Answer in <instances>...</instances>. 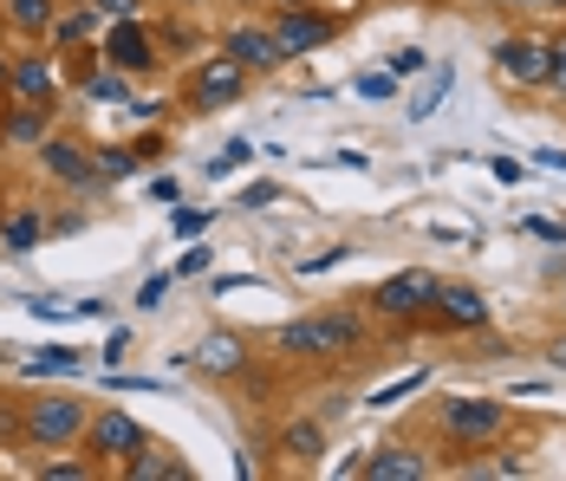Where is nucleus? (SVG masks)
<instances>
[{"instance_id": "obj_13", "label": "nucleus", "mask_w": 566, "mask_h": 481, "mask_svg": "<svg viewBox=\"0 0 566 481\" xmlns=\"http://www.w3.org/2000/svg\"><path fill=\"white\" fill-rule=\"evenodd\" d=\"M248 358H254V352H248L241 332H209V338L196 345V365H202L209 377H241L248 372Z\"/></svg>"}, {"instance_id": "obj_24", "label": "nucleus", "mask_w": 566, "mask_h": 481, "mask_svg": "<svg viewBox=\"0 0 566 481\" xmlns=\"http://www.w3.org/2000/svg\"><path fill=\"white\" fill-rule=\"evenodd\" d=\"M514 228H521V234H534V241H566V221H547V215H521Z\"/></svg>"}, {"instance_id": "obj_29", "label": "nucleus", "mask_w": 566, "mask_h": 481, "mask_svg": "<svg viewBox=\"0 0 566 481\" xmlns=\"http://www.w3.org/2000/svg\"><path fill=\"white\" fill-rule=\"evenodd\" d=\"M85 27H92L85 13H72V20H59V27H53V33H59V46H78V40H85Z\"/></svg>"}, {"instance_id": "obj_10", "label": "nucleus", "mask_w": 566, "mask_h": 481, "mask_svg": "<svg viewBox=\"0 0 566 481\" xmlns=\"http://www.w3.org/2000/svg\"><path fill=\"white\" fill-rule=\"evenodd\" d=\"M105 59H112L117 72H157V33H144L137 20H112Z\"/></svg>"}, {"instance_id": "obj_21", "label": "nucleus", "mask_w": 566, "mask_h": 481, "mask_svg": "<svg viewBox=\"0 0 566 481\" xmlns=\"http://www.w3.org/2000/svg\"><path fill=\"white\" fill-rule=\"evenodd\" d=\"M7 13H13V27H27V33H46V27H53V0H7Z\"/></svg>"}, {"instance_id": "obj_18", "label": "nucleus", "mask_w": 566, "mask_h": 481, "mask_svg": "<svg viewBox=\"0 0 566 481\" xmlns=\"http://www.w3.org/2000/svg\"><path fill=\"white\" fill-rule=\"evenodd\" d=\"M46 137V111L40 105H13L0 117V144H40Z\"/></svg>"}, {"instance_id": "obj_40", "label": "nucleus", "mask_w": 566, "mask_h": 481, "mask_svg": "<svg viewBox=\"0 0 566 481\" xmlns=\"http://www.w3.org/2000/svg\"><path fill=\"white\" fill-rule=\"evenodd\" d=\"M509 7H547V0H509Z\"/></svg>"}, {"instance_id": "obj_31", "label": "nucleus", "mask_w": 566, "mask_h": 481, "mask_svg": "<svg viewBox=\"0 0 566 481\" xmlns=\"http://www.w3.org/2000/svg\"><path fill=\"white\" fill-rule=\"evenodd\" d=\"M92 13H105V20H137V0H92Z\"/></svg>"}, {"instance_id": "obj_12", "label": "nucleus", "mask_w": 566, "mask_h": 481, "mask_svg": "<svg viewBox=\"0 0 566 481\" xmlns=\"http://www.w3.org/2000/svg\"><path fill=\"white\" fill-rule=\"evenodd\" d=\"M7 92H13L20 105L53 111L59 105V72L46 65V59H20V65H7Z\"/></svg>"}, {"instance_id": "obj_17", "label": "nucleus", "mask_w": 566, "mask_h": 481, "mask_svg": "<svg viewBox=\"0 0 566 481\" xmlns=\"http://www.w3.org/2000/svg\"><path fill=\"white\" fill-rule=\"evenodd\" d=\"M40 234H46V221H40L33 209L0 215V248H7V254H33V248H40Z\"/></svg>"}, {"instance_id": "obj_37", "label": "nucleus", "mask_w": 566, "mask_h": 481, "mask_svg": "<svg viewBox=\"0 0 566 481\" xmlns=\"http://www.w3.org/2000/svg\"><path fill=\"white\" fill-rule=\"evenodd\" d=\"M554 92H566V40H554Z\"/></svg>"}, {"instance_id": "obj_27", "label": "nucleus", "mask_w": 566, "mask_h": 481, "mask_svg": "<svg viewBox=\"0 0 566 481\" xmlns=\"http://www.w3.org/2000/svg\"><path fill=\"white\" fill-rule=\"evenodd\" d=\"M92 98H98V105H117V98H124V72H98V79H92Z\"/></svg>"}, {"instance_id": "obj_16", "label": "nucleus", "mask_w": 566, "mask_h": 481, "mask_svg": "<svg viewBox=\"0 0 566 481\" xmlns=\"http://www.w3.org/2000/svg\"><path fill=\"white\" fill-rule=\"evenodd\" d=\"M365 481H423L430 475V462L417 456V449H378V456H365Z\"/></svg>"}, {"instance_id": "obj_15", "label": "nucleus", "mask_w": 566, "mask_h": 481, "mask_svg": "<svg viewBox=\"0 0 566 481\" xmlns=\"http://www.w3.org/2000/svg\"><path fill=\"white\" fill-rule=\"evenodd\" d=\"M124 481H189V462L176 456L170 442H144V449L124 462Z\"/></svg>"}, {"instance_id": "obj_2", "label": "nucleus", "mask_w": 566, "mask_h": 481, "mask_svg": "<svg viewBox=\"0 0 566 481\" xmlns=\"http://www.w3.org/2000/svg\"><path fill=\"white\" fill-rule=\"evenodd\" d=\"M20 424H27L33 449H65V442H85L92 410L72 404V397H33V404H20Z\"/></svg>"}, {"instance_id": "obj_23", "label": "nucleus", "mask_w": 566, "mask_h": 481, "mask_svg": "<svg viewBox=\"0 0 566 481\" xmlns=\"http://www.w3.org/2000/svg\"><path fill=\"white\" fill-rule=\"evenodd\" d=\"M98 182H117V176H130L137 169V150H98Z\"/></svg>"}, {"instance_id": "obj_5", "label": "nucleus", "mask_w": 566, "mask_h": 481, "mask_svg": "<svg viewBox=\"0 0 566 481\" xmlns=\"http://www.w3.org/2000/svg\"><path fill=\"white\" fill-rule=\"evenodd\" d=\"M241 85H248V65H234V59H202L196 72H189V105L196 111H222L241 98Z\"/></svg>"}, {"instance_id": "obj_36", "label": "nucleus", "mask_w": 566, "mask_h": 481, "mask_svg": "<svg viewBox=\"0 0 566 481\" xmlns=\"http://www.w3.org/2000/svg\"><path fill=\"white\" fill-rule=\"evenodd\" d=\"M489 169H495V182H521V163H514V157H495Z\"/></svg>"}, {"instance_id": "obj_20", "label": "nucleus", "mask_w": 566, "mask_h": 481, "mask_svg": "<svg viewBox=\"0 0 566 481\" xmlns=\"http://www.w3.org/2000/svg\"><path fill=\"white\" fill-rule=\"evenodd\" d=\"M27 372H40V377H72V372H85V352H72V345H53V352H40V358H27Z\"/></svg>"}, {"instance_id": "obj_28", "label": "nucleus", "mask_w": 566, "mask_h": 481, "mask_svg": "<svg viewBox=\"0 0 566 481\" xmlns=\"http://www.w3.org/2000/svg\"><path fill=\"white\" fill-rule=\"evenodd\" d=\"M0 442H27V424H20L13 404H0Z\"/></svg>"}, {"instance_id": "obj_3", "label": "nucleus", "mask_w": 566, "mask_h": 481, "mask_svg": "<svg viewBox=\"0 0 566 481\" xmlns=\"http://www.w3.org/2000/svg\"><path fill=\"white\" fill-rule=\"evenodd\" d=\"M437 273H423V268H403L391 273L378 293H371V313H385V320H417V313H430V300H437Z\"/></svg>"}, {"instance_id": "obj_42", "label": "nucleus", "mask_w": 566, "mask_h": 481, "mask_svg": "<svg viewBox=\"0 0 566 481\" xmlns=\"http://www.w3.org/2000/svg\"><path fill=\"white\" fill-rule=\"evenodd\" d=\"M547 7H566V0H547Z\"/></svg>"}, {"instance_id": "obj_7", "label": "nucleus", "mask_w": 566, "mask_h": 481, "mask_svg": "<svg viewBox=\"0 0 566 481\" xmlns=\"http://www.w3.org/2000/svg\"><path fill=\"white\" fill-rule=\"evenodd\" d=\"M495 65L514 85H554V40H502Z\"/></svg>"}, {"instance_id": "obj_14", "label": "nucleus", "mask_w": 566, "mask_h": 481, "mask_svg": "<svg viewBox=\"0 0 566 481\" xmlns=\"http://www.w3.org/2000/svg\"><path fill=\"white\" fill-rule=\"evenodd\" d=\"M430 313H437V325H450V332H469V325L489 320V300H482L475 286H437Z\"/></svg>"}, {"instance_id": "obj_41", "label": "nucleus", "mask_w": 566, "mask_h": 481, "mask_svg": "<svg viewBox=\"0 0 566 481\" xmlns=\"http://www.w3.org/2000/svg\"><path fill=\"white\" fill-rule=\"evenodd\" d=\"M286 7H306V0H286Z\"/></svg>"}, {"instance_id": "obj_9", "label": "nucleus", "mask_w": 566, "mask_h": 481, "mask_svg": "<svg viewBox=\"0 0 566 481\" xmlns=\"http://www.w3.org/2000/svg\"><path fill=\"white\" fill-rule=\"evenodd\" d=\"M274 40H281L286 59H306V53H319V46L333 40V20L313 13V7H286L281 20H274Z\"/></svg>"}, {"instance_id": "obj_39", "label": "nucleus", "mask_w": 566, "mask_h": 481, "mask_svg": "<svg viewBox=\"0 0 566 481\" xmlns=\"http://www.w3.org/2000/svg\"><path fill=\"white\" fill-rule=\"evenodd\" d=\"M554 365H560V372H566V338H560V345H554Z\"/></svg>"}, {"instance_id": "obj_6", "label": "nucleus", "mask_w": 566, "mask_h": 481, "mask_svg": "<svg viewBox=\"0 0 566 481\" xmlns=\"http://www.w3.org/2000/svg\"><path fill=\"white\" fill-rule=\"evenodd\" d=\"M502 424H509V410L489 404V397H450L443 404V429H450L455 442H495Z\"/></svg>"}, {"instance_id": "obj_19", "label": "nucleus", "mask_w": 566, "mask_h": 481, "mask_svg": "<svg viewBox=\"0 0 566 481\" xmlns=\"http://www.w3.org/2000/svg\"><path fill=\"white\" fill-rule=\"evenodd\" d=\"M319 449H326V429L313 424V417H300V424L281 429V456H293V462H313Z\"/></svg>"}, {"instance_id": "obj_33", "label": "nucleus", "mask_w": 566, "mask_h": 481, "mask_svg": "<svg viewBox=\"0 0 566 481\" xmlns=\"http://www.w3.org/2000/svg\"><path fill=\"white\" fill-rule=\"evenodd\" d=\"M189 46H196V27H170L164 33V53H189Z\"/></svg>"}, {"instance_id": "obj_35", "label": "nucleus", "mask_w": 566, "mask_h": 481, "mask_svg": "<svg viewBox=\"0 0 566 481\" xmlns=\"http://www.w3.org/2000/svg\"><path fill=\"white\" fill-rule=\"evenodd\" d=\"M202 228H209V215H196V209L176 215V234H202Z\"/></svg>"}, {"instance_id": "obj_38", "label": "nucleus", "mask_w": 566, "mask_h": 481, "mask_svg": "<svg viewBox=\"0 0 566 481\" xmlns=\"http://www.w3.org/2000/svg\"><path fill=\"white\" fill-rule=\"evenodd\" d=\"M541 163H547V169H560V176H566V150H541Z\"/></svg>"}, {"instance_id": "obj_4", "label": "nucleus", "mask_w": 566, "mask_h": 481, "mask_svg": "<svg viewBox=\"0 0 566 481\" xmlns=\"http://www.w3.org/2000/svg\"><path fill=\"white\" fill-rule=\"evenodd\" d=\"M144 442H150V429L137 424L130 410H117V404H105V410L85 424V449H92V456H112V462H130Z\"/></svg>"}, {"instance_id": "obj_32", "label": "nucleus", "mask_w": 566, "mask_h": 481, "mask_svg": "<svg viewBox=\"0 0 566 481\" xmlns=\"http://www.w3.org/2000/svg\"><path fill=\"white\" fill-rule=\"evenodd\" d=\"M345 254H352V248H326V254H313V261H300V273H326V268H339Z\"/></svg>"}, {"instance_id": "obj_30", "label": "nucleus", "mask_w": 566, "mask_h": 481, "mask_svg": "<svg viewBox=\"0 0 566 481\" xmlns=\"http://www.w3.org/2000/svg\"><path fill=\"white\" fill-rule=\"evenodd\" d=\"M40 475H53V481H85V475H92V462H46Z\"/></svg>"}, {"instance_id": "obj_26", "label": "nucleus", "mask_w": 566, "mask_h": 481, "mask_svg": "<svg viewBox=\"0 0 566 481\" xmlns=\"http://www.w3.org/2000/svg\"><path fill=\"white\" fill-rule=\"evenodd\" d=\"M164 300H170V273H150V280L137 286V306H144V313H157Z\"/></svg>"}, {"instance_id": "obj_34", "label": "nucleus", "mask_w": 566, "mask_h": 481, "mask_svg": "<svg viewBox=\"0 0 566 481\" xmlns=\"http://www.w3.org/2000/svg\"><path fill=\"white\" fill-rule=\"evenodd\" d=\"M274 196H281L274 182H248V189H241V202H248V209H261V202H274Z\"/></svg>"}, {"instance_id": "obj_11", "label": "nucleus", "mask_w": 566, "mask_h": 481, "mask_svg": "<svg viewBox=\"0 0 566 481\" xmlns=\"http://www.w3.org/2000/svg\"><path fill=\"white\" fill-rule=\"evenodd\" d=\"M222 53L234 59V65H248V72H274V65H286L274 27H234V33L222 40Z\"/></svg>"}, {"instance_id": "obj_8", "label": "nucleus", "mask_w": 566, "mask_h": 481, "mask_svg": "<svg viewBox=\"0 0 566 481\" xmlns=\"http://www.w3.org/2000/svg\"><path fill=\"white\" fill-rule=\"evenodd\" d=\"M40 169L65 182V189H98V163L92 150H78V144H65V137H40Z\"/></svg>"}, {"instance_id": "obj_25", "label": "nucleus", "mask_w": 566, "mask_h": 481, "mask_svg": "<svg viewBox=\"0 0 566 481\" xmlns=\"http://www.w3.org/2000/svg\"><path fill=\"white\" fill-rule=\"evenodd\" d=\"M358 92H365L371 105H385V98H397V72H365V79H358Z\"/></svg>"}, {"instance_id": "obj_1", "label": "nucleus", "mask_w": 566, "mask_h": 481, "mask_svg": "<svg viewBox=\"0 0 566 481\" xmlns=\"http://www.w3.org/2000/svg\"><path fill=\"white\" fill-rule=\"evenodd\" d=\"M268 345H274V358H293V365L345 358L365 345V313H306V320H286Z\"/></svg>"}, {"instance_id": "obj_22", "label": "nucleus", "mask_w": 566, "mask_h": 481, "mask_svg": "<svg viewBox=\"0 0 566 481\" xmlns=\"http://www.w3.org/2000/svg\"><path fill=\"white\" fill-rule=\"evenodd\" d=\"M417 390H423V372H410V377H397V384H385V390H371L365 404H371V410H391V404H403V397H417Z\"/></svg>"}]
</instances>
